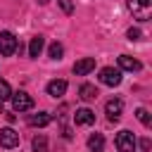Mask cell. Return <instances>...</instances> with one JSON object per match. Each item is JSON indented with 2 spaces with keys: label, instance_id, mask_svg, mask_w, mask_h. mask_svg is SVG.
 I'll use <instances>...</instances> for the list:
<instances>
[{
  "label": "cell",
  "instance_id": "cell-7",
  "mask_svg": "<svg viewBox=\"0 0 152 152\" xmlns=\"http://www.w3.org/2000/svg\"><path fill=\"white\" fill-rule=\"evenodd\" d=\"M100 81L104 83V86H119L121 83V69H114V66H104L102 71H100Z\"/></svg>",
  "mask_w": 152,
  "mask_h": 152
},
{
  "label": "cell",
  "instance_id": "cell-4",
  "mask_svg": "<svg viewBox=\"0 0 152 152\" xmlns=\"http://www.w3.org/2000/svg\"><path fill=\"white\" fill-rule=\"evenodd\" d=\"M14 50H17V38H14V33H12V31H0V55L10 57V55H14Z\"/></svg>",
  "mask_w": 152,
  "mask_h": 152
},
{
  "label": "cell",
  "instance_id": "cell-19",
  "mask_svg": "<svg viewBox=\"0 0 152 152\" xmlns=\"http://www.w3.org/2000/svg\"><path fill=\"white\" fill-rule=\"evenodd\" d=\"M62 52H64V48H62V43H52V45L48 48V55H50L52 59H59V57H62Z\"/></svg>",
  "mask_w": 152,
  "mask_h": 152
},
{
  "label": "cell",
  "instance_id": "cell-2",
  "mask_svg": "<svg viewBox=\"0 0 152 152\" xmlns=\"http://www.w3.org/2000/svg\"><path fill=\"white\" fill-rule=\"evenodd\" d=\"M114 142H116L119 152H135V147H138V140H135V135L131 131H119Z\"/></svg>",
  "mask_w": 152,
  "mask_h": 152
},
{
  "label": "cell",
  "instance_id": "cell-15",
  "mask_svg": "<svg viewBox=\"0 0 152 152\" xmlns=\"http://www.w3.org/2000/svg\"><path fill=\"white\" fill-rule=\"evenodd\" d=\"M31 147H33V152H48V138H45L43 133H38V135L31 140Z\"/></svg>",
  "mask_w": 152,
  "mask_h": 152
},
{
  "label": "cell",
  "instance_id": "cell-10",
  "mask_svg": "<svg viewBox=\"0 0 152 152\" xmlns=\"http://www.w3.org/2000/svg\"><path fill=\"white\" fill-rule=\"evenodd\" d=\"M119 66H121L124 71H140V69H142V64H140L135 57H131V55H121V57H119Z\"/></svg>",
  "mask_w": 152,
  "mask_h": 152
},
{
  "label": "cell",
  "instance_id": "cell-13",
  "mask_svg": "<svg viewBox=\"0 0 152 152\" xmlns=\"http://www.w3.org/2000/svg\"><path fill=\"white\" fill-rule=\"evenodd\" d=\"M78 97H81L83 102H93V100L97 97V88L90 86V83H83V86L78 88Z\"/></svg>",
  "mask_w": 152,
  "mask_h": 152
},
{
  "label": "cell",
  "instance_id": "cell-23",
  "mask_svg": "<svg viewBox=\"0 0 152 152\" xmlns=\"http://www.w3.org/2000/svg\"><path fill=\"white\" fill-rule=\"evenodd\" d=\"M36 2H38V5H48L50 0H36Z\"/></svg>",
  "mask_w": 152,
  "mask_h": 152
},
{
  "label": "cell",
  "instance_id": "cell-16",
  "mask_svg": "<svg viewBox=\"0 0 152 152\" xmlns=\"http://www.w3.org/2000/svg\"><path fill=\"white\" fill-rule=\"evenodd\" d=\"M102 145H104V138H102V133H93V135L88 138V147H90L93 152H100V150H102Z\"/></svg>",
  "mask_w": 152,
  "mask_h": 152
},
{
  "label": "cell",
  "instance_id": "cell-17",
  "mask_svg": "<svg viewBox=\"0 0 152 152\" xmlns=\"http://www.w3.org/2000/svg\"><path fill=\"white\" fill-rule=\"evenodd\" d=\"M135 116H138V121H140L142 126H150V124H152V119H150V112H147L145 107H138V109H135Z\"/></svg>",
  "mask_w": 152,
  "mask_h": 152
},
{
  "label": "cell",
  "instance_id": "cell-11",
  "mask_svg": "<svg viewBox=\"0 0 152 152\" xmlns=\"http://www.w3.org/2000/svg\"><path fill=\"white\" fill-rule=\"evenodd\" d=\"M64 93H66V81L59 78V81H50L48 83V95L50 97H62Z\"/></svg>",
  "mask_w": 152,
  "mask_h": 152
},
{
  "label": "cell",
  "instance_id": "cell-22",
  "mask_svg": "<svg viewBox=\"0 0 152 152\" xmlns=\"http://www.w3.org/2000/svg\"><path fill=\"white\" fill-rule=\"evenodd\" d=\"M140 147H142V152H147V150H150V140L142 138V140H140Z\"/></svg>",
  "mask_w": 152,
  "mask_h": 152
},
{
  "label": "cell",
  "instance_id": "cell-20",
  "mask_svg": "<svg viewBox=\"0 0 152 152\" xmlns=\"http://www.w3.org/2000/svg\"><path fill=\"white\" fill-rule=\"evenodd\" d=\"M126 36H128V40H140V38H142V31H140V28H128Z\"/></svg>",
  "mask_w": 152,
  "mask_h": 152
},
{
  "label": "cell",
  "instance_id": "cell-6",
  "mask_svg": "<svg viewBox=\"0 0 152 152\" xmlns=\"http://www.w3.org/2000/svg\"><path fill=\"white\" fill-rule=\"evenodd\" d=\"M19 145V133L14 131V128H0V147H5V150H14Z\"/></svg>",
  "mask_w": 152,
  "mask_h": 152
},
{
  "label": "cell",
  "instance_id": "cell-24",
  "mask_svg": "<svg viewBox=\"0 0 152 152\" xmlns=\"http://www.w3.org/2000/svg\"><path fill=\"white\" fill-rule=\"evenodd\" d=\"M0 114H2V102H0Z\"/></svg>",
  "mask_w": 152,
  "mask_h": 152
},
{
  "label": "cell",
  "instance_id": "cell-9",
  "mask_svg": "<svg viewBox=\"0 0 152 152\" xmlns=\"http://www.w3.org/2000/svg\"><path fill=\"white\" fill-rule=\"evenodd\" d=\"M95 69V59L93 57H83V59H78L76 64H74V74L76 76H86V74H90Z\"/></svg>",
  "mask_w": 152,
  "mask_h": 152
},
{
  "label": "cell",
  "instance_id": "cell-8",
  "mask_svg": "<svg viewBox=\"0 0 152 152\" xmlns=\"http://www.w3.org/2000/svg\"><path fill=\"white\" fill-rule=\"evenodd\" d=\"M74 121H76V126H90V124L95 121V112L88 109V107H81V109H76Z\"/></svg>",
  "mask_w": 152,
  "mask_h": 152
},
{
  "label": "cell",
  "instance_id": "cell-14",
  "mask_svg": "<svg viewBox=\"0 0 152 152\" xmlns=\"http://www.w3.org/2000/svg\"><path fill=\"white\" fill-rule=\"evenodd\" d=\"M50 121H52V116L48 112H38V114H31L28 116V126H38V128L40 126H48Z\"/></svg>",
  "mask_w": 152,
  "mask_h": 152
},
{
  "label": "cell",
  "instance_id": "cell-5",
  "mask_svg": "<svg viewBox=\"0 0 152 152\" xmlns=\"http://www.w3.org/2000/svg\"><path fill=\"white\" fill-rule=\"evenodd\" d=\"M121 112H124V100H119V97L107 100V104H104V114H107V119H109L112 124L121 119Z\"/></svg>",
  "mask_w": 152,
  "mask_h": 152
},
{
  "label": "cell",
  "instance_id": "cell-12",
  "mask_svg": "<svg viewBox=\"0 0 152 152\" xmlns=\"http://www.w3.org/2000/svg\"><path fill=\"white\" fill-rule=\"evenodd\" d=\"M43 45H45V38H43V36H33L31 43H28V57L36 59V57L43 52Z\"/></svg>",
  "mask_w": 152,
  "mask_h": 152
},
{
  "label": "cell",
  "instance_id": "cell-21",
  "mask_svg": "<svg viewBox=\"0 0 152 152\" xmlns=\"http://www.w3.org/2000/svg\"><path fill=\"white\" fill-rule=\"evenodd\" d=\"M59 7H62L66 14H71V12H74V5H71V0H59Z\"/></svg>",
  "mask_w": 152,
  "mask_h": 152
},
{
  "label": "cell",
  "instance_id": "cell-1",
  "mask_svg": "<svg viewBox=\"0 0 152 152\" xmlns=\"http://www.w3.org/2000/svg\"><path fill=\"white\" fill-rule=\"evenodd\" d=\"M126 7L138 21H147L152 17V0H126Z\"/></svg>",
  "mask_w": 152,
  "mask_h": 152
},
{
  "label": "cell",
  "instance_id": "cell-3",
  "mask_svg": "<svg viewBox=\"0 0 152 152\" xmlns=\"http://www.w3.org/2000/svg\"><path fill=\"white\" fill-rule=\"evenodd\" d=\"M10 100H12V109L14 112H28V109H33V97L28 93H24V90L12 93Z\"/></svg>",
  "mask_w": 152,
  "mask_h": 152
},
{
  "label": "cell",
  "instance_id": "cell-18",
  "mask_svg": "<svg viewBox=\"0 0 152 152\" xmlns=\"http://www.w3.org/2000/svg\"><path fill=\"white\" fill-rule=\"evenodd\" d=\"M10 97H12V88H10L7 81L0 78V102H5V100H10Z\"/></svg>",
  "mask_w": 152,
  "mask_h": 152
}]
</instances>
